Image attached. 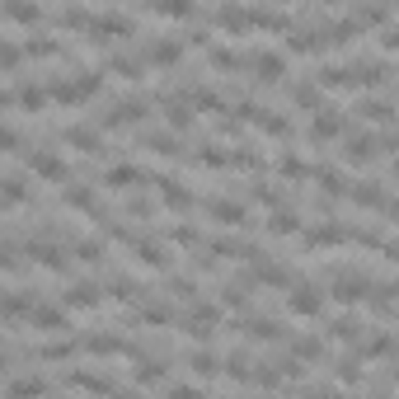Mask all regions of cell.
Returning a JSON list of instances; mask_svg holds the SVG:
<instances>
[{
    "instance_id": "6",
    "label": "cell",
    "mask_w": 399,
    "mask_h": 399,
    "mask_svg": "<svg viewBox=\"0 0 399 399\" xmlns=\"http://www.w3.org/2000/svg\"><path fill=\"white\" fill-rule=\"evenodd\" d=\"M33 169H38V174H47V179H61V174H66L56 155H33Z\"/></svg>"
},
{
    "instance_id": "13",
    "label": "cell",
    "mask_w": 399,
    "mask_h": 399,
    "mask_svg": "<svg viewBox=\"0 0 399 399\" xmlns=\"http://www.w3.org/2000/svg\"><path fill=\"white\" fill-rule=\"evenodd\" d=\"M108 399H136V395H132V390H113Z\"/></svg>"
},
{
    "instance_id": "1",
    "label": "cell",
    "mask_w": 399,
    "mask_h": 399,
    "mask_svg": "<svg viewBox=\"0 0 399 399\" xmlns=\"http://www.w3.org/2000/svg\"><path fill=\"white\" fill-rule=\"evenodd\" d=\"M94 89H99V76H94V71H80V80H76V76L52 80V94H56V99H66V104H76V99L94 94Z\"/></svg>"
},
{
    "instance_id": "9",
    "label": "cell",
    "mask_w": 399,
    "mask_h": 399,
    "mask_svg": "<svg viewBox=\"0 0 399 399\" xmlns=\"http://www.w3.org/2000/svg\"><path fill=\"white\" fill-rule=\"evenodd\" d=\"M89 352H118V338H113V334H89Z\"/></svg>"
},
{
    "instance_id": "11",
    "label": "cell",
    "mask_w": 399,
    "mask_h": 399,
    "mask_svg": "<svg viewBox=\"0 0 399 399\" xmlns=\"http://www.w3.org/2000/svg\"><path fill=\"white\" fill-rule=\"evenodd\" d=\"M24 104L28 108H43V104H47V94H43L38 85H24Z\"/></svg>"
},
{
    "instance_id": "5",
    "label": "cell",
    "mask_w": 399,
    "mask_h": 399,
    "mask_svg": "<svg viewBox=\"0 0 399 399\" xmlns=\"http://www.w3.org/2000/svg\"><path fill=\"white\" fill-rule=\"evenodd\" d=\"M66 141H71V146H85V151H94V146H99V136L89 132V127H66Z\"/></svg>"
},
{
    "instance_id": "8",
    "label": "cell",
    "mask_w": 399,
    "mask_h": 399,
    "mask_svg": "<svg viewBox=\"0 0 399 399\" xmlns=\"http://www.w3.org/2000/svg\"><path fill=\"white\" fill-rule=\"evenodd\" d=\"M66 301H71V305H94V287H89V282H76V287L66 292Z\"/></svg>"
},
{
    "instance_id": "3",
    "label": "cell",
    "mask_w": 399,
    "mask_h": 399,
    "mask_svg": "<svg viewBox=\"0 0 399 399\" xmlns=\"http://www.w3.org/2000/svg\"><path fill=\"white\" fill-rule=\"evenodd\" d=\"M343 127V118L334 113V108H319V118H315V136H334Z\"/></svg>"
},
{
    "instance_id": "2",
    "label": "cell",
    "mask_w": 399,
    "mask_h": 399,
    "mask_svg": "<svg viewBox=\"0 0 399 399\" xmlns=\"http://www.w3.org/2000/svg\"><path fill=\"white\" fill-rule=\"evenodd\" d=\"M292 310L315 315V310H319V292H315V287H296V292H292Z\"/></svg>"
},
{
    "instance_id": "10",
    "label": "cell",
    "mask_w": 399,
    "mask_h": 399,
    "mask_svg": "<svg viewBox=\"0 0 399 399\" xmlns=\"http://www.w3.org/2000/svg\"><path fill=\"white\" fill-rule=\"evenodd\" d=\"M160 376H164V362H141L136 380H160Z\"/></svg>"
},
{
    "instance_id": "7",
    "label": "cell",
    "mask_w": 399,
    "mask_h": 399,
    "mask_svg": "<svg viewBox=\"0 0 399 399\" xmlns=\"http://www.w3.org/2000/svg\"><path fill=\"white\" fill-rule=\"evenodd\" d=\"M33 329H61V315H56L52 305H38L33 310Z\"/></svg>"
},
{
    "instance_id": "12",
    "label": "cell",
    "mask_w": 399,
    "mask_h": 399,
    "mask_svg": "<svg viewBox=\"0 0 399 399\" xmlns=\"http://www.w3.org/2000/svg\"><path fill=\"white\" fill-rule=\"evenodd\" d=\"M169 399H202V395H197V390H188V385H174V395H169Z\"/></svg>"
},
{
    "instance_id": "4",
    "label": "cell",
    "mask_w": 399,
    "mask_h": 399,
    "mask_svg": "<svg viewBox=\"0 0 399 399\" xmlns=\"http://www.w3.org/2000/svg\"><path fill=\"white\" fill-rule=\"evenodd\" d=\"M47 390L43 380H10V399H38Z\"/></svg>"
}]
</instances>
